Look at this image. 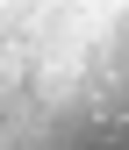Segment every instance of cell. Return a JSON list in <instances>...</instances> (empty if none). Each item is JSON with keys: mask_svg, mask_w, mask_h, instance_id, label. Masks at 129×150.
<instances>
[{"mask_svg": "<svg viewBox=\"0 0 129 150\" xmlns=\"http://www.w3.org/2000/svg\"><path fill=\"white\" fill-rule=\"evenodd\" d=\"M22 150H129V0H93L36 100Z\"/></svg>", "mask_w": 129, "mask_h": 150, "instance_id": "6da1fadb", "label": "cell"}, {"mask_svg": "<svg viewBox=\"0 0 129 150\" xmlns=\"http://www.w3.org/2000/svg\"><path fill=\"white\" fill-rule=\"evenodd\" d=\"M86 14L93 0H0V150H22L36 100Z\"/></svg>", "mask_w": 129, "mask_h": 150, "instance_id": "7a4b0ae2", "label": "cell"}]
</instances>
